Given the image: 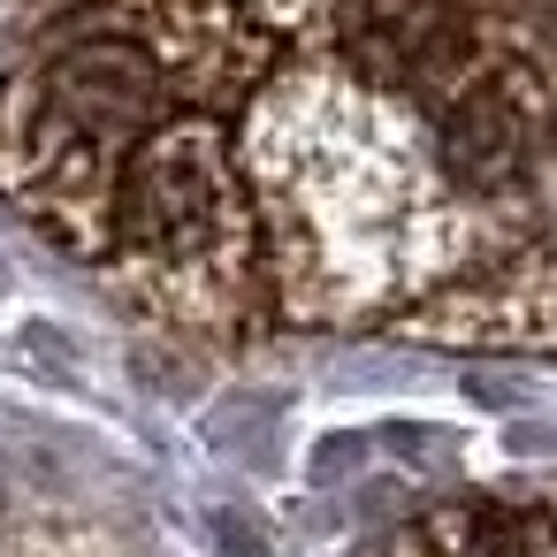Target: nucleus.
Segmentation results:
<instances>
[{"label": "nucleus", "mask_w": 557, "mask_h": 557, "mask_svg": "<svg viewBox=\"0 0 557 557\" xmlns=\"http://www.w3.org/2000/svg\"><path fill=\"white\" fill-rule=\"evenodd\" d=\"M359 557H557V504H450Z\"/></svg>", "instance_id": "f03ea898"}, {"label": "nucleus", "mask_w": 557, "mask_h": 557, "mask_svg": "<svg viewBox=\"0 0 557 557\" xmlns=\"http://www.w3.org/2000/svg\"><path fill=\"white\" fill-rule=\"evenodd\" d=\"M92 268L146 321L191 344H245L275 313L237 123L214 100L184 92V108L131 153Z\"/></svg>", "instance_id": "f257e3e1"}]
</instances>
